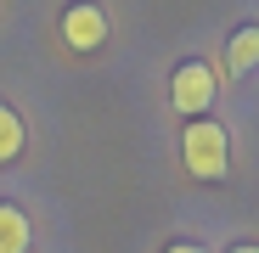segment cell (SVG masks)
Wrapping results in <instances>:
<instances>
[{
  "instance_id": "1",
  "label": "cell",
  "mask_w": 259,
  "mask_h": 253,
  "mask_svg": "<svg viewBox=\"0 0 259 253\" xmlns=\"http://www.w3.org/2000/svg\"><path fill=\"white\" fill-rule=\"evenodd\" d=\"M181 158L197 180H226V169H231V141H226V124H214L208 113L203 118H186V130H181Z\"/></svg>"
},
{
  "instance_id": "2",
  "label": "cell",
  "mask_w": 259,
  "mask_h": 253,
  "mask_svg": "<svg viewBox=\"0 0 259 253\" xmlns=\"http://www.w3.org/2000/svg\"><path fill=\"white\" fill-rule=\"evenodd\" d=\"M214 90H220V73H214L203 57L181 62L175 79H169V102H175V113H186V118H203L214 107Z\"/></svg>"
},
{
  "instance_id": "3",
  "label": "cell",
  "mask_w": 259,
  "mask_h": 253,
  "mask_svg": "<svg viewBox=\"0 0 259 253\" xmlns=\"http://www.w3.org/2000/svg\"><path fill=\"white\" fill-rule=\"evenodd\" d=\"M62 45L68 51H102L107 45V12L96 6V0H73V6H62Z\"/></svg>"
},
{
  "instance_id": "4",
  "label": "cell",
  "mask_w": 259,
  "mask_h": 253,
  "mask_svg": "<svg viewBox=\"0 0 259 253\" xmlns=\"http://www.w3.org/2000/svg\"><path fill=\"white\" fill-rule=\"evenodd\" d=\"M226 68H231L237 79H248V73L259 68V28H253V23L231 34V45H226Z\"/></svg>"
},
{
  "instance_id": "5",
  "label": "cell",
  "mask_w": 259,
  "mask_h": 253,
  "mask_svg": "<svg viewBox=\"0 0 259 253\" xmlns=\"http://www.w3.org/2000/svg\"><path fill=\"white\" fill-rule=\"evenodd\" d=\"M28 242H34L28 214L12 208V203H0V253H28Z\"/></svg>"
},
{
  "instance_id": "6",
  "label": "cell",
  "mask_w": 259,
  "mask_h": 253,
  "mask_svg": "<svg viewBox=\"0 0 259 253\" xmlns=\"http://www.w3.org/2000/svg\"><path fill=\"white\" fill-rule=\"evenodd\" d=\"M23 118L6 107V102H0V163H12V158H23Z\"/></svg>"
},
{
  "instance_id": "7",
  "label": "cell",
  "mask_w": 259,
  "mask_h": 253,
  "mask_svg": "<svg viewBox=\"0 0 259 253\" xmlns=\"http://www.w3.org/2000/svg\"><path fill=\"white\" fill-rule=\"evenodd\" d=\"M169 253H203L197 242H175V247H169Z\"/></svg>"
},
{
  "instance_id": "8",
  "label": "cell",
  "mask_w": 259,
  "mask_h": 253,
  "mask_svg": "<svg viewBox=\"0 0 259 253\" xmlns=\"http://www.w3.org/2000/svg\"><path fill=\"white\" fill-rule=\"evenodd\" d=\"M226 253H259V242H237V247H226Z\"/></svg>"
}]
</instances>
